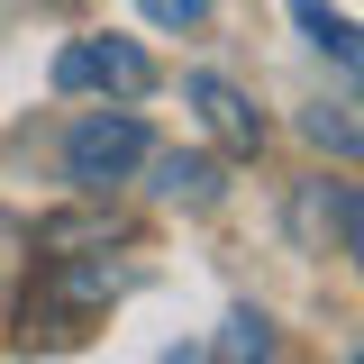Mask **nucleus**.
I'll return each instance as SVG.
<instances>
[{
	"mask_svg": "<svg viewBox=\"0 0 364 364\" xmlns=\"http://www.w3.org/2000/svg\"><path fill=\"white\" fill-rule=\"evenodd\" d=\"M55 91H100V100H146L155 91V55L136 37H73L55 55Z\"/></svg>",
	"mask_w": 364,
	"mask_h": 364,
	"instance_id": "4",
	"label": "nucleus"
},
{
	"mask_svg": "<svg viewBox=\"0 0 364 364\" xmlns=\"http://www.w3.org/2000/svg\"><path fill=\"white\" fill-rule=\"evenodd\" d=\"M146 173H155V200H164V210H219L228 200V173L219 164H210V155H146Z\"/></svg>",
	"mask_w": 364,
	"mask_h": 364,
	"instance_id": "6",
	"label": "nucleus"
},
{
	"mask_svg": "<svg viewBox=\"0 0 364 364\" xmlns=\"http://www.w3.org/2000/svg\"><path fill=\"white\" fill-rule=\"evenodd\" d=\"M282 228H291V246H301V255L346 264V255H364V191H355L346 173H310V182H291Z\"/></svg>",
	"mask_w": 364,
	"mask_h": 364,
	"instance_id": "3",
	"label": "nucleus"
},
{
	"mask_svg": "<svg viewBox=\"0 0 364 364\" xmlns=\"http://www.w3.org/2000/svg\"><path fill=\"white\" fill-rule=\"evenodd\" d=\"M273 355H282L273 318H264V310H228V328H219V364H273Z\"/></svg>",
	"mask_w": 364,
	"mask_h": 364,
	"instance_id": "8",
	"label": "nucleus"
},
{
	"mask_svg": "<svg viewBox=\"0 0 364 364\" xmlns=\"http://www.w3.org/2000/svg\"><path fill=\"white\" fill-rule=\"evenodd\" d=\"M301 136H310V146H328V155H355V109H346V100H337V109L318 100L310 119H301Z\"/></svg>",
	"mask_w": 364,
	"mask_h": 364,
	"instance_id": "10",
	"label": "nucleus"
},
{
	"mask_svg": "<svg viewBox=\"0 0 364 364\" xmlns=\"http://www.w3.org/2000/svg\"><path fill=\"white\" fill-rule=\"evenodd\" d=\"M28 264H37V282L9 310H18V346H46V355L55 346H82L91 328H100V310L136 291V255L109 246L100 228L82 237V255H28Z\"/></svg>",
	"mask_w": 364,
	"mask_h": 364,
	"instance_id": "1",
	"label": "nucleus"
},
{
	"mask_svg": "<svg viewBox=\"0 0 364 364\" xmlns=\"http://www.w3.org/2000/svg\"><path fill=\"white\" fill-rule=\"evenodd\" d=\"M28 246H37V237H28V219H9V210H0V318H9L18 282H28Z\"/></svg>",
	"mask_w": 364,
	"mask_h": 364,
	"instance_id": "9",
	"label": "nucleus"
},
{
	"mask_svg": "<svg viewBox=\"0 0 364 364\" xmlns=\"http://www.w3.org/2000/svg\"><path fill=\"white\" fill-rule=\"evenodd\" d=\"M136 9H146L155 28H210V9H219V0H136Z\"/></svg>",
	"mask_w": 364,
	"mask_h": 364,
	"instance_id": "11",
	"label": "nucleus"
},
{
	"mask_svg": "<svg viewBox=\"0 0 364 364\" xmlns=\"http://www.w3.org/2000/svg\"><path fill=\"white\" fill-rule=\"evenodd\" d=\"M291 18L310 28V46L337 64V73H355V18H346V9H328V0H291Z\"/></svg>",
	"mask_w": 364,
	"mask_h": 364,
	"instance_id": "7",
	"label": "nucleus"
},
{
	"mask_svg": "<svg viewBox=\"0 0 364 364\" xmlns=\"http://www.w3.org/2000/svg\"><path fill=\"white\" fill-rule=\"evenodd\" d=\"M146 155H155V136H146V119H136L128 100H119V109H82V119L64 128V182L91 191V200H100V191H119Z\"/></svg>",
	"mask_w": 364,
	"mask_h": 364,
	"instance_id": "2",
	"label": "nucleus"
},
{
	"mask_svg": "<svg viewBox=\"0 0 364 364\" xmlns=\"http://www.w3.org/2000/svg\"><path fill=\"white\" fill-rule=\"evenodd\" d=\"M18 9H64V0H0V18H18Z\"/></svg>",
	"mask_w": 364,
	"mask_h": 364,
	"instance_id": "12",
	"label": "nucleus"
},
{
	"mask_svg": "<svg viewBox=\"0 0 364 364\" xmlns=\"http://www.w3.org/2000/svg\"><path fill=\"white\" fill-rule=\"evenodd\" d=\"M182 100L200 109V128L219 136L228 155H255V146H264V109L228 82V73H182Z\"/></svg>",
	"mask_w": 364,
	"mask_h": 364,
	"instance_id": "5",
	"label": "nucleus"
},
{
	"mask_svg": "<svg viewBox=\"0 0 364 364\" xmlns=\"http://www.w3.org/2000/svg\"><path fill=\"white\" fill-rule=\"evenodd\" d=\"M164 364H200V346H164Z\"/></svg>",
	"mask_w": 364,
	"mask_h": 364,
	"instance_id": "13",
	"label": "nucleus"
}]
</instances>
